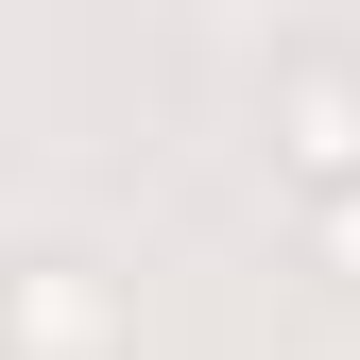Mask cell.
<instances>
[{
  "instance_id": "2",
  "label": "cell",
  "mask_w": 360,
  "mask_h": 360,
  "mask_svg": "<svg viewBox=\"0 0 360 360\" xmlns=\"http://www.w3.org/2000/svg\"><path fill=\"white\" fill-rule=\"evenodd\" d=\"M0 360H120V292L86 257H18L0 275Z\"/></svg>"
},
{
  "instance_id": "1",
  "label": "cell",
  "mask_w": 360,
  "mask_h": 360,
  "mask_svg": "<svg viewBox=\"0 0 360 360\" xmlns=\"http://www.w3.org/2000/svg\"><path fill=\"white\" fill-rule=\"evenodd\" d=\"M257 138H275V172H292V189H360V52H275Z\"/></svg>"
},
{
  "instance_id": "3",
  "label": "cell",
  "mask_w": 360,
  "mask_h": 360,
  "mask_svg": "<svg viewBox=\"0 0 360 360\" xmlns=\"http://www.w3.org/2000/svg\"><path fill=\"white\" fill-rule=\"evenodd\" d=\"M309 240H326V275H360V189H309Z\"/></svg>"
}]
</instances>
